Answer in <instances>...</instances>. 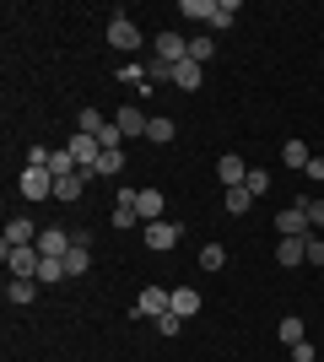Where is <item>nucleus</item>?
Returning a JSON list of instances; mask_svg holds the SVG:
<instances>
[{
  "label": "nucleus",
  "instance_id": "cd10ccee",
  "mask_svg": "<svg viewBox=\"0 0 324 362\" xmlns=\"http://www.w3.org/2000/svg\"><path fill=\"white\" fill-rule=\"evenodd\" d=\"M119 81H130V87L152 92V81H146V65H119Z\"/></svg>",
  "mask_w": 324,
  "mask_h": 362
},
{
  "label": "nucleus",
  "instance_id": "c756f323",
  "mask_svg": "<svg viewBox=\"0 0 324 362\" xmlns=\"http://www.w3.org/2000/svg\"><path fill=\"white\" fill-rule=\"evenodd\" d=\"M232 16H238V0H216V22L211 28H232Z\"/></svg>",
  "mask_w": 324,
  "mask_h": 362
},
{
  "label": "nucleus",
  "instance_id": "72a5a7b5",
  "mask_svg": "<svg viewBox=\"0 0 324 362\" xmlns=\"http://www.w3.org/2000/svg\"><path fill=\"white\" fill-rule=\"evenodd\" d=\"M308 265L324 271V238H313V233H308Z\"/></svg>",
  "mask_w": 324,
  "mask_h": 362
},
{
  "label": "nucleus",
  "instance_id": "f03ea898",
  "mask_svg": "<svg viewBox=\"0 0 324 362\" xmlns=\"http://www.w3.org/2000/svg\"><path fill=\"white\" fill-rule=\"evenodd\" d=\"M140 233H146V249L168 255L173 243H179V233H184V227H179V222H168V216H157V222H140Z\"/></svg>",
  "mask_w": 324,
  "mask_h": 362
},
{
  "label": "nucleus",
  "instance_id": "4be33fe9",
  "mask_svg": "<svg viewBox=\"0 0 324 362\" xmlns=\"http://www.w3.org/2000/svg\"><path fill=\"white\" fill-rule=\"evenodd\" d=\"M146 141H157V146H168V141H173V119L152 114V124H146Z\"/></svg>",
  "mask_w": 324,
  "mask_h": 362
},
{
  "label": "nucleus",
  "instance_id": "2f4dec72",
  "mask_svg": "<svg viewBox=\"0 0 324 362\" xmlns=\"http://www.w3.org/2000/svg\"><path fill=\"white\" fill-rule=\"evenodd\" d=\"M146 81H173V65L168 60H146Z\"/></svg>",
  "mask_w": 324,
  "mask_h": 362
},
{
  "label": "nucleus",
  "instance_id": "aec40b11",
  "mask_svg": "<svg viewBox=\"0 0 324 362\" xmlns=\"http://www.w3.org/2000/svg\"><path fill=\"white\" fill-rule=\"evenodd\" d=\"M140 222H157V216H162V189H140Z\"/></svg>",
  "mask_w": 324,
  "mask_h": 362
},
{
  "label": "nucleus",
  "instance_id": "39448f33",
  "mask_svg": "<svg viewBox=\"0 0 324 362\" xmlns=\"http://www.w3.org/2000/svg\"><path fill=\"white\" fill-rule=\"evenodd\" d=\"M28 243H38V227H32L28 216H11V222H6V238H0V255H11V249H28Z\"/></svg>",
  "mask_w": 324,
  "mask_h": 362
},
{
  "label": "nucleus",
  "instance_id": "e433bc0d",
  "mask_svg": "<svg viewBox=\"0 0 324 362\" xmlns=\"http://www.w3.org/2000/svg\"><path fill=\"white\" fill-rule=\"evenodd\" d=\"M303 173H308L313 184H324V157H308V168H303Z\"/></svg>",
  "mask_w": 324,
  "mask_h": 362
},
{
  "label": "nucleus",
  "instance_id": "2eb2a0df",
  "mask_svg": "<svg viewBox=\"0 0 324 362\" xmlns=\"http://www.w3.org/2000/svg\"><path fill=\"white\" fill-rule=\"evenodd\" d=\"M308 157H313V151H308V141H281V163H287V168H297V173H303V168H308Z\"/></svg>",
  "mask_w": 324,
  "mask_h": 362
},
{
  "label": "nucleus",
  "instance_id": "423d86ee",
  "mask_svg": "<svg viewBox=\"0 0 324 362\" xmlns=\"http://www.w3.org/2000/svg\"><path fill=\"white\" fill-rule=\"evenodd\" d=\"M108 44H114V49H140V28L124 11H114V22H108Z\"/></svg>",
  "mask_w": 324,
  "mask_h": 362
},
{
  "label": "nucleus",
  "instance_id": "dca6fc26",
  "mask_svg": "<svg viewBox=\"0 0 324 362\" xmlns=\"http://www.w3.org/2000/svg\"><path fill=\"white\" fill-rule=\"evenodd\" d=\"M6 298L11 303H32L38 298V276H11V281H6Z\"/></svg>",
  "mask_w": 324,
  "mask_h": 362
},
{
  "label": "nucleus",
  "instance_id": "f8f14e48",
  "mask_svg": "<svg viewBox=\"0 0 324 362\" xmlns=\"http://www.w3.org/2000/svg\"><path fill=\"white\" fill-rule=\"evenodd\" d=\"M87 179H97V173H65V179H54V200H81V189H87Z\"/></svg>",
  "mask_w": 324,
  "mask_h": 362
},
{
  "label": "nucleus",
  "instance_id": "a878e982",
  "mask_svg": "<svg viewBox=\"0 0 324 362\" xmlns=\"http://www.w3.org/2000/svg\"><path fill=\"white\" fill-rule=\"evenodd\" d=\"M244 189H248V195H270V173H265V168H248Z\"/></svg>",
  "mask_w": 324,
  "mask_h": 362
},
{
  "label": "nucleus",
  "instance_id": "7c9ffc66",
  "mask_svg": "<svg viewBox=\"0 0 324 362\" xmlns=\"http://www.w3.org/2000/svg\"><path fill=\"white\" fill-rule=\"evenodd\" d=\"M38 281H65V259H44V265H38Z\"/></svg>",
  "mask_w": 324,
  "mask_h": 362
},
{
  "label": "nucleus",
  "instance_id": "4468645a",
  "mask_svg": "<svg viewBox=\"0 0 324 362\" xmlns=\"http://www.w3.org/2000/svg\"><path fill=\"white\" fill-rule=\"evenodd\" d=\"M200 81H205V65H195V60L173 65V87H179V92H195Z\"/></svg>",
  "mask_w": 324,
  "mask_h": 362
},
{
  "label": "nucleus",
  "instance_id": "0eeeda50",
  "mask_svg": "<svg viewBox=\"0 0 324 362\" xmlns=\"http://www.w3.org/2000/svg\"><path fill=\"white\" fill-rule=\"evenodd\" d=\"M65 146H71V157H76V163L87 168V173H97V157H103V146H97V136H81V130H76V136L65 141Z\"/></svg>",
  "mask_w": 324,
  "mask_h": 362
},
{
  "label": "nucleus",
  "instance_id": "6e6552de",
  "mask_svg": "<svg viewBox=\"0 0 324 362\" xmlns=\"http://www.w3.org/2000/svg\"><path fill=\"white\" fill-rule=\"evenodd\" d=\"M6 265H11V276H38L44 255H38V243H28V249H11V255H6Z\"/></svg>",
  "mask_w": 324,
  "mask_h": 362
},
{
  "label": "nucleus",
  "instance_id": "ddd939ff",
  "mask_svg": "<svg viewBox=\"0 0 324 362\" xmlns=\"http://www.w3.org/2000/svg\"><path fill=\"white\" fill-rule=\"evenodd\" d=\"M276 259L287 265V271H292V265H303V259H308V238H281V243H276Z\"/></svg>",
  "mask_w": 324,
  "mask_h": 362
},
{
  "label": "nucleus",
  "instance_id": "f704fd0d",
  "mask_svg": "<svg viewBox=\"0 0 324 362\" xmlns=\"http://www.w3.org/2000/svg\"><path fill=\"white\" fill-rule=\"evenodd\" d=\"M287 351H292V362H319L313 357V341H297V346H287Z\"/></svg>",
  "mask_w": 324,
  "mask_h": 362
},
{
  "label": "nucleus",
  "instance_id": "20e7f679",
  "mask_svg": "<svg viewBox=\"0 0 324 362\" xmlns=\"http://www.w3.org/2000/svg\"><path fill=\"white\" fill-rule=\"evenodd\" d=\"M152 49H157V60H168V65H184L189 60V38H184V33H157V38H152Z\"/></svg>",
  "mask_w": 324,
  "mask_h": 362
},
{
  "label": "nucleus",
  "instance_id": "c9c22d12",
  "mask_svg": "<svg viewBox=\"0 0 324 362\" xmlns=\"http://www.w3.org/2000/svg\"><path fill=\"white\" fill-rule=\"evenodd\" d=\"M179 325H184L179 314H162V319H157V330H162V335H179Z\"/></svg>",
  "mask_w": 324,
  "mask_h": 362
},
{
  "label": "nucleus",
  "instance_id": "1a4fd4ad",
  "mask_svg": "<svg viewBox=\"0 0 324 362\" xmlns=\"http://www.w3.org/2000/svg\"><path fill=\"white\" fill-rule=\"evenodd\" d=\"M216 179L227 184V189H238V184L248 179V163H244V157H238V151H227V157L216 163Z\"/></svg>",
  "mask_w": 324,
  "mask_h": 362
},
{
  "label": "nucleus",
  "instance_id": "f3484780",
  "mask_svg": "<svg viewBox=\"0 0 324 362\" xmlns=\"http://www.w3.org/2000/svg\"><path fill=\"white\" fill-rule=\"evenodd\" d=\"M173 314H179V319L200 314V292H195V287H173Z\"/></svg>",
  "mask_w": 324,
  "mask_h": 362
},
{
  "label": "nucleus",
  "instance_id": "f257e3e1",
  "mask_svg": "<svg viewBox=\"0 0 324 362\" xmlns=\"http://www.w3.org/2000/svg\"><path fill=\"white\" fill-rule=\"evenodd\" d=\"M162 314H173V292L168 287H140V298H136V319H162Z\"/></svg>",
  "mask_w": 324,
  "mask_h": 362
},
{
  "label": "nucleus",
  "instance_id": "5701e85b",
  "mask_svg": "<svg viewBox=\"0 0 324 362\" xmlns=\"http://www.w3.org/2000/svg\"><path fill=\"white\" fill-rule=\"evenodd\" d=\"M281 341H287V346L308 341V330H303V319H297V314H287V319H281Z\"/></svg>",
  "mask_w": 324,
  "mask_h": 362
},
{
  "label": "nucleus",
  "instance_id": "bb28decb",
  "mask_svg": "<svg viewBox=\"0 0 324 362\" xmlns=\"http://www.w3.org/2000/svg\"><path fill=\"white\" fill-rule=\"evenodd\" d=\"M103 114H97V108H81V119H76V130H81V136H97V130H103Z\"/></svg>",
  "mask_w": 324,
  "mask_h": 362
},
{
  "label": "nucleus",
  "instance_id": "9b49d317",
  "mask_svg": "<svg viewBox=\"0 0 324 362\" xmlns=\"http://www.w3.org/2000/svg\"><path fill=\"white\" fill-rule=\"evenodd\" d=\"M114 124H119L124 136H146V124H152V119L140 114V103H124L119 114H114Z\"/></svg>",
  "mask_w": 324,
  "mask_h": 362
},
{
  "label": "nucleus",
  "instance_id": "c85d7f7f",
  "mask_svg": "<svg viewBox=\"0 0 324 362\" xmlns=\"http://www.w3.org/2000/svg\"><path fill=\"white\" fill-rule=\"evenodd\" d=\"M119 168H124V146H119V151H103V157H97V173H103V179H114Z\"/></svg>",
  "mask_w": 324,
  "mask_h": 362
},
{
  "label": "nucleus",
  "instance_id": "7ed1b4c3",
  "mask_svg": "<svg viewBox=\"0 0 324 362\" xmlns=\"http://www.w3.org/2000/svg\"><path fill=\"white\" fill-rule=\"evenodd\" d=\"M16 189H22L28 200H49V195H54V173H49V168H22Z\"/></svg>",
  "mask_w": 324,
  "mask_h": 362
},
{
  "label": "nucleus",
  "instance_id": "6ab92c4d",
  "mask_svg": "<svg viewBox=\"0 0 324 362\" xmlns=\"http://www.w3.org/2000/svg\"><path fill=\"white\" fill-rule=\"evenodd\" d=\"M179 11H184L189 22H205V28H211V22H216V0H184Z\"/></svg>",
  "mask_w": 324,
  "mask_h": 362
},
{
  "label": "nucleus",
  "instance_id": "473e14b6",
  "mask_svg": "<svg viewBox=\"0 0 324 362\" xmlns=\"http://www.w3.org/2000/svg\"><path fill=\"white\" fill-rule=\"evenodd\" d=\"M49 163H54V151H49V146H28V168H49Z\"/></svg>",
  "mask_w": 324,
  "mask_h": 362
},
{
  "label": "nucleus",
  "instance_id": "b1692460",
  "mask_svg": "<svg viewBox=\"0 0 324 362\" xmlns=\"http://www.w3.org/2000/svg\"><path fill=\"white\" fill-rule=\"evenodd\" d=\"M222 265H227V249H222V243H205L200 249V271H222Z\"/></svg>",
  "mask_w": 324,
  "mask_h": 362
},
{
  "label": "nucleus",
  "instance_id": "9d476101",
  "mask_svg": "<svg viewBox=\"0 0 324 362\" xmlns=\"http://www.w3.org/2000/svg\"><path fill=\"white\" fill-rule=\"evenodd\" d=\"M276 233H281V238H308L313 227H308V216L297 211V206H287V211L276 216Z\"/></svg>",
  "mask_w": 324,
  "mask_h": 362
},
{
  "label": "nucleus",
  "instance_id": "a211bd4d",
  "mask_svg": "<svg viewBox=\"0 0 324 362\" xmlns=\"http://www.w3.org/2000/svg\"><path fill=\"white\" fill-rule=\"evenodd\" d=\"M292 206L308 216V227H324V195H297Z\"/></svg>",
  "mask_w": 324,
  "mask_h": 362
},
{
  "label": "nucleus",
  "instance_id": "393cba45",
  "mask_svg": "<svg viewBox=\"0 0 324 362\" xmlns=\"http://www.w3.org/2000/svg\"><path fill=\"white\" fill-rule=\"evenodd\" d=\"M248 206H254V195H248L244 184H238V189H227V216H244Z\"/></svg>",
  "mask_w": 324,
  "mask_h": 362
},
{
  "label": "nucleus",
  "instance_id": "412c9836",
  "mask_svg": "<svg viewBox=\"0 0 324 362\" xmlns=\"http://www.w3.org/2000/svg\"><path fill=\"white\" fill-rule=\"evenodd\" d=\"M189 60H195V65L216 60V38H211V33H200V38H189Z\"/></svg>",
  "mask_w": 324,
  "mask_h": 362
}]
</instances>
